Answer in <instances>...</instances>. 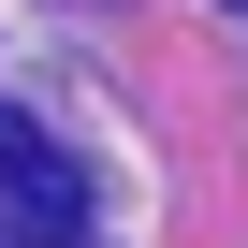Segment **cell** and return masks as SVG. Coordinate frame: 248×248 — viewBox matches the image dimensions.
Masks as SVG:
<instances>
[{
    "label": "cell",
    "mask_w": 248,
    "mask_h": 248,
    "mask_svg": "<svg viewBox=\"0 0 248 248\" xmlns=\"http://www.w3.org/2000/svg\"><path fill=\"white\" fill-rule=\"evenodd\" d=\"M0 248H88V190L15 102H0Z\"/></svg>",
    "instance_id": "1"
}]
</instances>
